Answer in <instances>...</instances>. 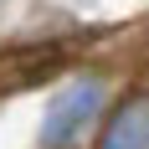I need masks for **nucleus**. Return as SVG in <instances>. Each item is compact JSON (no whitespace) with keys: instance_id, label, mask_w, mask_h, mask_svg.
I'll return each mask as SVG.
<instances>
[{"instance_id":"f03ea898","label":"nucleus","mask_w":149,"mask_h":149,"mask_svg":"<svg viewBox=\"0 0 149 149\" xmlns=\"http://www.w3.org/2000/svg\"><path fill=\"white\" fill-rule=\"evenodd\" d=\"M103 149H149V103H123L103 129Z\"/></svg>"},{"instance_id":"f257e3e1","label":"nucleus","mask_w":149,"mask_h":149,"mask_svg":"<svg viewBox=\"0 0 149 149\" xmlns=\"http://www.w3.org/2000/svg\"><path fill=\"white\" fill-rule=\"evenodd\" d=\"M98 103H103V88H98V82H72V88L57 98V103L46 108L41 144H46V149H72V139H77V134L93 123Z\"/></svg>"}]
</instances>
